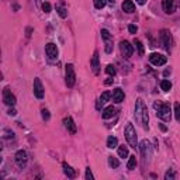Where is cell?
I'll use <instances>...</instances> for the list:
<instances>
[{
    "mask_svg": "<svg viewBox=\"0 0 180 180\" xmlns=\"http://www.w3.org/2000/svg\"><path fill=\"white\" fill-rule=\"evenodd\" d=\"M135 120L138 121L139 124L142 125L145 129H148V121H149V117H148V110H146V107L143 104L142 99H138L137 103H135Z\"/></svg>",
    "mask_w": 180,
    "mask_h": 180,
    "instance_id": "6da1fadb",
    "label": "cell"
},
{
    "mask_svg": "<svg viewBox=\"0 0 180 180\" xmlns=\"http://www.w3.org/2000/svg\"><path fill=\"white\" fill-rule=\"evenodd\" d=\"M153 107L156 110L158 117L163 121H170V116H172V110L170 106L167 103H161V102H155L153 103Z\"/></svg>",
    "mask_w": 180,
    "mask_h": 180,
    "instance_id": "7a4b0ae2",
    "label": "cell"
},
{
    "mask_svg": "<svg viewBox=\"0 0 180 180\" xmlns=\"http://www.w3.org/2000/svg\"><path fill=\"white\" fill-rule=\"evenodd\" d=\"M125 139H127V142H128V145L131 146V148L137 149L138 148V139H137V131H135L134 125L131 124V122H128L127 124V127H125Z\"/></svg>",
    "mask_w": 180,
    "mask_h": 180,
    "instance_id": "3957f363",
    "label": "cell"
},
{
    "mask_svg": "<svg viewBox=\"0 0 180 180\" xmlns=\"http://www.w3.org/2000/svg\"><path fill=\"white\" fill-rule=\"evenodd\" d=\"M65 82H66V86H68V87H73L75 86L76 75H75V69H73V65L72 63L66 65V69H65Z\"/></svg>",
    "mask_w": 180,
    "mask_h": 180,
    "instance_id": "277c9868",
    "label": "cell"
},
{
    "mask_svg": "<svg viewBox=\"0 0 180 180\" xmlns=\"http://www.w3.org/2000/svg\"><path fill=\"white\" fill-rule=\"evenodd\" d=\"M159 37H161V41H162V45H163V48H165L166 51H169V49L172 48V44H173L170 31H167V30H161Z\"/></svg>",
    "mask_w": 180,
    "mask_h": 180,
    "instance_id": "5b68a950",
    "label": "cell"
},
{
    "mask_svg": "<svg viewBox=\"0 0 180 180\" xmlns=\"http://www.w3.org/2000/svg\"><path fill=\"white\" fill-rule=\"evenodd\" d=\"M32 90H34V94L37 99H44V94H45V90H44V86H42V82L40 78L34 79V86H32Z\"/></svg>",
    "mask_w": 180,
    "mask_h": 180,
    "instance_id": "8992f818",
    "label": "cell"
},
{
    "mask_svg": "<svg viewBox=\"0 0 180 180\" xmlns=\"http://www.w3.org/2000/svg\"><path fill=\"white\" fill-rule=\"evenodd\" d=\"M120 49H121V54H122L125 58H131L132 54H134V46L131 45L128 41H121Z\"/></svg>",
    "mask_w": 180,
    "mask_h": 180,
    "instance_id": "52a82bcc",
    "label": "cell"
},
{
    "mask_svg": "<svg viewBox=\"0 0 180 180\" xmlns=\"http://www.w3.org/2000/svg\"><path fill=\"white\" fill-rule=\"evenodd\" d=\"M166 56L165 55H161V54H151L149 55V62L155 66H162V65L166 63Z\"/></svg>",
    "mask_w": 180,
    "mask_h": 180,
    "instance_id": "ba28073f",
    "label": "cell"
},
{
    "mask_svg": "<svg viewBox=\"0 0 180 180\" xmlns=\"http://www.w3.org/2000/svg\"><path fill=\"white\" fill-rule=\"evenodd\" d=\"M45 52H46V56L49 58L51 60L56 59L58 58V48L54 42H49V44H46L45 45Z\"/></svg>",
    "mask_w": 180,
    "mask_h": 180,
    "instance_id": "9c48e42d",
    "label": "cell"
},
{
    "mask_svg": "<svg viewBox=\"0 0 180 180\" xmlns=\"http://www.w3.org/2000/svg\"><path fill=\"white\" fill-rule=\"evenodd\" d=\"M3 102H4L7 106H10V107H13L14 104H16V96L10 92L9 87H6L4 90H3Z\"/></svg>",
    "mask_w": 180,
    "mask_h": 180,
    "instance_id": "30bf717a",
    "label": "cell"
},
{
    "mask_svg": "<svg viewBox=\"0 0 180 180\" xmlns=\"http://www.w3.org/2000/svg\"><path fill=\"white\" fill-rule=\"evenodd\" d=\"M28 162V156H27V152L25 151H19V152L16 153V163L19 165L20 167H25V165H27Z\"/></svg>",
    "mask_w": 180,
    "mask_h": 180,
    "instance_id": "8fae6325",
    "label": "cell"
},
{
    "mask_svg": "<svg viewBox=\"0 0 180 180\" xmlns=\"http://www.w3.org/2000/svg\"><path fill=\"white\" fill-rule=\"evenodd\" d=\"M139 149H141V153H142V158L146 161V158L151 156V143L145 139L139 143Z\"/></svg>",
    "mask_w": 180,
    "mask_h": 180,
    "instance_id": "7c38bea8",
    "label": "cell"
},
{
    "mask_svg": "<svg viewBox=\"0 0 180 180\" xmlns=\"http://www.w3.org/2000/svg\"><path fill=\"white\" fill-rule=\"evenodd\" d=\"M63 124L66 127V129L69 131L70 134H76V124H75V121L72 117H66L63 118Z\"/></svg>",
    "mask_w": 180,
    "mask_h": 180,
    "instance_id": "4fadbf2b",
    "label": "cell"
},
{
    "mask_svg": "<svg viewBox=\"0 0 180 180\" xmlns=\"http://www.w3.org/2000/svg\"><path fill=\"white\" fill-rule=\"evenodd\" d=\"M162 7L165 10V13L172 14L175 11V0H162Z\"/></svg>",
    "mask_w": 180,
    "mask_h": 180,
    "instance_id": "5bb4252c",
    "label": "cell"
},
{
    "mask_svg": "<svg viewBox=\"0 0 180 180\" xmlns=\"http://www.w3.org/2000/svg\"><path fill=\"white\" fill-rule=\"evenodd\" d=\"M124 97H125V94L120 87L114 89V92H113V100H114V102L116 103H122L124 102Z\"/></svg>",
    "mask_w": 180,
    "mask_h": 180,
    "instance_id": "9a60e30c",
    "label": "cell"
},
{
    "mask_svg": "<svg viewBox=\"0 0 180 180\" xmlns=\"http://www.w3.org/2000/svg\"><path fill=\"white\" fill-rule=\"evenodd\" d=\"M92 68H93V72L96 75H99L100 63H99V52L97 51H94V54H93V56H92Z\"/></svg>",
    "mask_w": 180,
    "mask_h": 180,
    "instance_id": "2e32d148",
    "label": "cell"
},
{
    "mask_svg": "<svg viewBox=\"0 0 180 180\" xmlns=\"http://www.w3.org/2000/svg\"><path fill=\"white\" fill-rule=\"evenodd\" d=\"M122 10L125 13H134L135 11V4L132 0H124L122 1Z\"/></svg>",
    "mask_w": 180,
    "mask_h": 180,
    "instance_id": "e0dca14e",
    "label": "cell"
},
{
    "mask_svg": "<svg viewBox=\"0 0 180 180\" xmlns=\"http://www.w3.org/2000/svg\"><path fill=\"white\" fill-rule=\"evenodd\" d=\"M62 167H63V173L68 176L69 179H75V177H76V172H75L73 169H72V167L68 165V163H63V165H62Z\"/></svg>",
    "mask_w": 180,
    "mask_h": 180,
    "instance_id": "ac0fdd59",
    "label": "cell"
},
{
    "mask_svg": "<svg viewBox=\"0 0 180 180\" xmlns=\"http://www.w3.org/2000/svg\"><path fill=\"white\" fill-rule=\"evenodd\" d=\"M114 114H116V108L113 106H108L106 110L103 111V118H104V120H108V118H111Z\"/></svg>",
    "mask_w": 180,
    "mask_h": 180,
    "instance_id": "d6986e66",
    "label": "cell"
},
{
    "mask_svg": "<svg viewBox=\"0 0 180 180\" xmlns=\"http://www.w3.org/2000/svg\"><path fill=\"white\" fill-rule=\"evenodd\" d=\"M107 148L110 149H114V148H118V139L116 138V137H108L107 138Z\"/></svg>",
    "mask_w": 180,
    "mask_h": 180,
    "instance_id": "ffe728a7",
    "label": "cell"
},
{
    "mask_svg": "<svg viewBox=\"0 0 180 180\" xmlns=\"http://www.w3.org/2000/svg\"><path fill=\"white\" fill-rule=\"evenodd\" d=\"M137 158H135V155H132V156H129L128 159V163H127V167H128L129 170H132V169H135L137 167Z\"/></svg>",
    "mask_w": 180,
    "mask_h": 180,
    "instance_id": "44dd1931",
    "label": "cell"
},
{
    "mask_svg": "<svg viewBox=\"0 0 180 180\" xmlns=\"http://www.w3.org/2000/svg\"><path fill=\"white\" fill-rule=\"evenodd\" d=\"M118 156L120 158L128 156V148H127L125 145H120V146H118Z\"/></svg>",
    "mask_w": 180,
    "mask_h": 180,
    "instance_id": "7402d4cb",
    "label": "cell"
},
{
    "mask_svg": "<svg viewBox=\"0 0 180 180\" xmlns=\"http://www.w3.org/2000/svg\"><path fill=\"white\" fill-rule=\"evenodd\" d=\"M108 165H110L113 169H117V167L120 166V162H118V159L114 156H108Z\"/></svg>",
    "mask_w": 180,
    "mask_h": 180,
    "instance_id": "603a6c76",
    "label": "cell"
},
{
    "mask_svg": "<svg viewBox=\"0 0 180 180\" xmlns=\"http://www.w3.org/2000/svg\"><path fill=\"white\" fill-rule=\"evenodd\" d=\"M56 11H58V14H59L62 19H66V17H68V10L65 9V7H62V6H56Z\"/></svg>",
    "mask_w": 180,
    "mask_h": 180,
    "instance_id": "cb8c5ba5",
    "label": "cell"
},
{
    "mask_svg": "<svg viewBox=\"0 0 180 180\" xmlns=\"http://www.w3.org/2000/svg\"><path fill=\"white\" fill-rule=\"evenodd\" d=\"M161 87H162L163 92H169V90L172 89V83L169 82V80H162V82H161Z\"/></svg>",
    "mask_w": 180,
    "mask_h": 180,
    "instance_id": "d4e9b609",
    "label": "cell"
},
{
    "mask_svg": "<svg viewBox=\"0 0 180 180\" xmlns=\"http://www.w3.org/2000/svg\"><path fill=\"white\" fill-rule=\"evenodd\" d=\"M93 3H94V7H96V9L100 10L107 4V0H93Z\"/></svg>",
    "mask_w": 180,
    "mask_h": 180,
    "instance_id": "484cf974",
    "label": "cell"
},
{
    "mask_svg": "<svg viewBox=\"0 0 180 180\" xmlns=\"http://www.w3.org/2000/svg\"><path fill=\"white\" fill-rule=\"evenodd\" d=\"M104 41H106V52L107 54H111V52H113V38L104 40Z\"/></svg>",
    "mask_w": 180,
    "mask_h": 180,
    "instance_id": "4316f807",
    "label": "cell"
},
{
    "mask_svg": "<svg viewBox=\"0 0 180 180\" xmlns=\"http://www.w3.org/2000/svg\"><path fill=\"white\" fill-rule=\"evenodd\" d=\"M134 45L137 46V49H138L139 55H143V45H142V42L139 41V40H135V41H134Z\"/></svg>",
    "mask_w": 180,
    "mask_h": 180,
    "instance_id": "83f0119b",
    "label": "cell"
},
{
    "mask_svg": "<svg viewBox=\"0 0 180 180\" xmlns=\"http://www.w3.org/2000/svg\"><path fill=\"white\" fill-rule=\"evenodd\" d=\"M110 97H111V93L108 92V90H106V92L102 93V96H100V102H102V103H106L107 100L110 99Z\"/></svg>",
    "mask_w": 180,
    "mask_h": 180,
    "instance_id": "f1b7e54d",
    "label": "cell"
},
{
    "mask_svg": "<svg viewBox=\"0 0 180 180\" xmlns=\"http://www.w3.org/2000/svg\"><path fill=\"white\" fill-rule=\"evenodd\" d=\"M41 9H42V11H44V13H51V4H49V3H48V1H44V3H42L41 4Z\"/></svg>",
    "mask_w": 180,
    "mask_h": 180,
    "instance_id": "f546056e",
    "label": "cell"
},
{
    "mask_svg": "<svg viewBox=\"0 0 180 180\" xmlns=\"http://www.w3.org/2000/svg\"><path fill=\"white\" fill-rule=\"evenodd\" d=\"M175 117L177 121H180V103H175Z\"/></svg>",
    "mask_w": 180,
    "mask_h": 180,
    "instance_id": "4dcf8cb0",
    "label": "cell"
},
{
    "mask_svg": "<svg viewBox=\"0 0 180 180\" xmlns=\"http://www.w3.org/2000/svg\"><path fill=\"white\" fill-rule=\"evenodd\" d=\"M106 72L110 76H116V68L113 66V65H107V68H106Z\"/></svg>",
    "mask_w": 180,
    "mask_h": 180,
    "instance_id": "1f68e13d",
    "label": "cell"
},
{
    "mask_svg": "<svg viewBox=\"0 0 180 180\" xmlns=\"http://www.w3.org/2000/svg\"><path fill=\"white\" fill-rule=\"evenodd\" d=\"M102 38H103V40H110V38H113V37H111V34L108 32V30L103 28V30H102Z\"/></svg>",
    "mask_w": 180,
    "mask_h": 180,
    "instance_id": "d6a6232c",
    "label": "cell"
},
{
    "mask_svg": "<svg viewBox=\"0 0 180 180\" xmlns=\"http://www.w3.org/2000/svg\"><path fill=\"white\" fill-rule=\"evenodd\" d=\"M84 177H86V180H93V179H94V176H93L92 170H90V167H87V169H86V175H84Z\"/></svg>",
    "mask_w": 180,
    "mask_h": 180,
    "instance_id": "836d02e7",
    "label": "cell"
},
{
    "mask_svg": "<svg viewBox=\"0 0 180 180\" xmlns=\"http://www.w3.org/2000/svg\"><path fill=\"white\" fill-rule=\"evenodd\" d=\"M41 113H42V118H44V120H45V121H48V120H49V117H51V116H49V111H48V110H45V108H44V110H42Z\"/></svg>",
    "mask_w": 180,
    "mask_h": 180,
    "instance_id": "e575fe53",
    "label": "cell"
},
{
    "mask_svg": "<svg viewBox=\"0 0 180 180\" xmlns=\"http://www.w3.org/2000/svg\"><path fill=\"white\" fill-rule=\"evenodd\" d=\"M128 31L131 32V34H135V32L138 31V27L134 25V24H131V25H128Z\"/></svg>",
    "mask_w": 180,
    "mask_h": 180,
    "instance_id": "d590c367",
    "label": "cell"
},
{
    "mask_svg": "<svg viewBox=\"0 0 180 180\" xmlns=\"http://www.w3.org/2000/svg\"><path fill=\"white\" fill-rule=\"evenodd\" d=\"M175 177H176V176H175V173H173V172H167V173H166V175H165V179H166V180H169V179H175Z\"/></svg>",
    "mask_w": 180,
    "mask_h": 180,
    "instance_id": "8d00e7d4",
    "label": "cell"
},
{
    "mask_svg": "<svg viewBox=\"0 0 180 180\" xmlns=\"http://www.w3.org/2000/svg\"><path fill=\"white\" fill-rule=\"evenodd\" d=\"M113 82H114V79H113V76H111V78H108L106 80V82H104V83L107 84V86H110V84H113Z\"/></svg>",
    "mask_w": 180,
    "mask_h": 180,
    "instance_id": "74e56055",
    "label": "cell"
},
{
    "mask_svg": "<svg viewBox=\"0 0 180 180\" xmlns=\"http://www.w3.org/2000/svg\"><path fill=\"white\" fill-rule=\"evenodd\" d=\"M102 104H103V103L100 102V99H99V100H97V103H96V108H97V110H100V108H102Z\"/></svg>",
    "mask_w": 180,
    "mask_h": 180,
    "instance_id": "f35d334b",
    "label": "cell"
},
{
    "mask_svg": "<svg viewBox=\"0 0 180 180\" xmlns=\"http://www.w3.org/2000/svg\"><path fill=\"white\" fill-rule=\"evenodd\" d=\"M9 114H10V116H16V114H17V111L14 110V108H10V110H9Z\"/></svg>",
    "mask_w": 180,
    "mask_h": 180,
    "instance_id": "ab89813d",
    "label": "cell"
},
{
    "mask_svg": "<svg viewBox=\"0 0 180 180\" xmlns=\"http://www.w3.org/2000/svg\"><path fill=\"white\" fill-rule=\"evenodd\" d=\"M135 1H137L138 4H145V3H146V0H135Z\"/></svg>",
    "mask_w": 180,
    "mask_h": 180,
    "instance_id": "60d3db41",
    "label": "cell"
},
{
    "mask_svg": "<svg viewBox=\"0 0 180 180\" xmlns=\"http://www.w3.org/2000/svg\"><path fill=\"white\" fill-rule=\"evenodd\" d=\"M31 32H32V28H27V37L31 35Z\"/></svg>",
    "mask_w": 180,
    "mask_h": 180,
    "instance_id": "b9f144b4",
    "label": "cell"
},
{
    "mask_svg": "<svg viewBox=\"0 0 180 180\" xmlns=\"http://www.w3.org/2000/svg\"><path fill=\"white\" fill-rule=\"evenodd\" d=\"M161 129H162V131H166V127H165V125H162V124H161Z\"/></svg>",
    "mask_w": 180,
    "mask_h": 180,
    "instance_id": "7bdbcfd3",
    "label": "cell"
},
{
    "mask_svg": "<svg viewBox=\"0 0 180 180\" xmlns=\"http://www.w3.org/2000/svg\"><path fill=\"white\" fill-rule=\"evenodd\" d=\"M107 1H108L110 4H114V1H116V0H107Z\"/></svg>",
    "mask_w": 180,
    "mask_h": 180,
    "instance_id": "ee69618b",
    "label": "cell"
},
{
    "mask_svg": "<svg viewBox=\"0 0 180 180\" xmlns=\"http://www.w3.org/2000/svg\"><path fill=\"white\" fill-rule=\"evenodd\" d=\"M179 7H180V0H179Z\"/></svg>",
    "mask_w": 180,
    "mask_h": 180,
    "instance_id": "f6af8a7d",
    "label": "cell"
}]
</instances>
